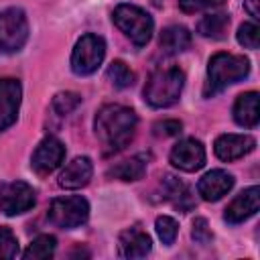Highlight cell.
Returning a JSON list of instances; mask_svg holds the SVG:
<instances>
[{
  "label": "cell",
  "mask_w": 260,
  "mask_h": 260,
  "mask_svg": "<svg viewBox=\"0 0 260 260\" xmlns=\"http://www.w3.org/2000/svg\"><path fill=\"white\" fill-rule=\"evenodd\" d=\"M228 26H230L228 14H205L197 24V32L207 39H223Z\"/></svg>",
  "instance_id": "20"
},
{
  "label": "cell",
  "mask_w": 260,
  "mask_h": 260,
  "mask_svg": "<svg viewBox=\"0 0 260 260\" xmlns=\"http://www.w3.org/2000/svg\"><path fill=\"white\" fill-rule=\"evenodd\" d=\"M191 234H193V240L197 244H209L211 238H213V234H211V230L207 225V219H203V217H197L193 221V232Z\"/></svg>",
  "instance_id": "29"
},
{
  "label": "cell",
  "mask_w": 260,
  "mask_h": 260,
  "mask_svg": "<svg viewBox=\"0 0 260 260\" xmlns=\"http://www.w3.org/2000/svg\"><path fill=\"white\" fill-rule=\"evenodd\" d=\"M152 248L150 236L146 232H142L140 228H128L120 234L118 238V256L120 258H144Z\"/></svg>",
  "instance_id": "14"
},
{
  "label": "cell",
  "mask_w": 260,
  "mask_h": 260,
  "mask_svg": "<svg viewBox=\"0 0 260 260\" xmlns=\"http://www.w3.org/2000/svg\"><path fill=\"white\" fill-rule=\"evenodd\" d=\"M20 100H22L20 81L12 77L0 79V132L10 128L16 122Z\"/></svg>",
  "instance_id": "10"
},
{
  "label": "cell",
  "mask_w": 260,
  "mask_h": 260,
  "mask_svg": "<svg viewBox=\"0 0 260 260\" xmlns=\"http://www.w3.org/2000/svg\"><path fill=\"white\" fill-rule=\"evenodd\" d=\"M256 148V140L248 134H221L217 136L213 150L219 160H238Z\"/></svg>",
  "instance_id": "12"
},
{
  "label": "cell",
  "mask_w": 260,
  "mask_h": 260,
  "mask_svg": "<svg viewBox=\"0 0 260 260\" xmlns=\"http://www.w3.org/2000/svg\"><path fill=\"white\" fill-rule=\"evenodd\" d=\"M112 20L136 47H144L150 41L152 30H154V22L150 14L134 4L116 6L112 12Z\"/></svg>",
  "instance_id": "4"
},
{
  "label": "cell",
  "mask_w": 260,
  "mask_h": 260,
  "mask_svg": "<svg viewBox=\"0 0 260 260\" xmlns=\"http://www.w3.org/2000/svg\"><path fill=\"white\" fill-rule=\"evenodd\" d=\"M28 39V20L24 10L6 8L0 12V51L18 53Z\"/></svg>",
  "instance_id": "7"
},
{
  "label": "cell",
  "mask_w": 260,
  "mask_h": 260,
  "mask_svg": "<svg viewBox=\"0 0 260 260\" xmlns=\"http://www.w3.org/2000/svg\"><path fill=\"white\" fill-rule=\"evenodd\" d=\"M106 57V41L100 35H83L71 53V69L77 75H91Z\"/></svg>",
  "instance_id": "6"
},
{
  "label": "cell",
  "mask_w": 260,
  "mask_h": 260,
  "mask_svg": "<svg viewBox=\"0 0 260 260\" xmlns=\"http://www.w3.org/2000/svg\"><path fill=\"white\" fill-rule=\"evenodd\" d=\"M165 193H167V199H171L179 209H189L193 205L191 197H189V189L175 177L167 175L165 177Z\"/></svg>",
  "instance_id": "22"
},
{
  "label": "cell",
  "mask_w": 260,
  "mask_h": 260,
  "mask_svg": "<svg viewBox=\"0 0 260 260\" xmlns=\"http://www.w3.org/2000/svg\"><path fill=\"white\" fill-rule=\"evenodd\" d=\"M258 205H260V189L252 185L234 197V201L225 207L223 217L228 223H242L258 211Z\"/></svg>",
  "instance_id": "13"
},
{
  "label": "cell",
  "mask_w": 260,
  "mask_h": 260,
  "mask_svg": "<svg viewBox=\"0 0 260 260\" xmlns=\"http://www.w3.org/2000/svg\"><path fill=\"white\" fill-rule=\"evenodd\" d=\"M106 77L114 83V87H130L134 83V73L130 71V67L124 63V61H112L108 71H106Z\"/></svg>",
  "instance_id": "23"
},
{
  "label": "cell",
  "mask_w": 260,
  "mask_h": 260,
  "mask_svg": "<svg viewBox=\"0 0 260 260\" xmlns=\"http://www.w3.org/2000/svg\"><path fill=\"white\" fill-rule=\"evenodd\" d=\"M225 0H179V6L183 12H199V10H207V8H215L221 6Z\"/></svg>",
  "instance_id": "28"
},
{
  "label": "cell",
  "mask_w": 260,
  "mask_h": 260,
  "mask_svg": "<svg viewBox=\"0 0 260 260\" xmlns=\"http://www.w3.org/2000/svg\"><path fill=\"white\" fill-rule=\"evenodd\" d=\"M81 104V98L79 93L75 91H61L53 98V110L59 114V116H67L71 114L73 110H77V106Z\"/></svg>",
  "instance_id": "24"
},
{
  "label": "cell",
  "mask_w": 260,
  "mask_h": 260,
  "mask_svg": "<svg viewBox=\"0 0 260 260\" xmlns=\"http://www.w3.org/2000/svg\"><path fill=\"white\" fill-rule=\"evenodd\" d=\"M18 254V240L8 228H0V258H14Z\"/></svg>",
  "instance_id": "27"
},
{
  "label": "cell",
  "mask_w": 260,
  "mask_h": 260,
  "mask_svg": "<svg viewBox=\"0 0 260 260\" xmlns=\"http://www.w3.org/2000/svg\"><path fill=\"white\" fill-rule=\"evenodd\" d=\"M260 0H244V8L252 18H260V10H258Z\"/></svg>",
  "instance_id": "31"
},
{
  "label": "cell",
  "mask_w": 260,
  "mask_h": 260,
  "mask_svg": "<svg viewBox=\"0 0 260 260\" xmlns=\"http://www.w3.org/2000/svg\"><path fill=\"white\" fill-rule=\"evenodd\" d=\"M171 162H173V167H177L185 173L199 171L205 165V148L195 138L179 140L171 150Z\"/></svg>",
  "instance_id": "11"
},
{
  "label": "cell",
  "mask_w": 260,
  "mask_h": 260,
  "mask_svg": "<svg viewBox=\"0 0 260 260\" xmlns=\"http://www.w3.org/2000/svg\"><path fill=\"white\" fill-rule=\"evenodd\" d=\"M138 118L134 110L122 106V104H108L100 108L95 114V136L102 142L106 152H118L124 146H128L134 138Z\"/></svg>",
  "instance_id": "1"
},
{
  "label": "cell",
  "mask_w": 260,
  "mask_h": 260,
  "mask_svg": "<svg viewBox=\"0 0 260 260\" xmlns=\"http://www.w3.org/2000/svg\"><path fill=\"white\" fill-rule=\"evenodd\" d=\"M158 45H160L162 53H167V55H177V53L189 49V45H191V32H189L185 26H179V24L167 26V28L160 32Z\"/></svg>",
  "instance_id": "18"
},
{
  "label": "cell",
  "mask_w": 260,
  "mask_h": 260,
  "mask_svg": "<svg viewBox=\"0 0 260 260\" xmlns=\"http://www.w3.org/2000/svg\"><path fill=\"white\" fill-rule=\"evenodd\" d=\"M89 217V203L81 195L57 197L49 207V221L61 230H73L87 221Z\"/></svg>",
  "instance_id": "5"
},
{
  "label": "cell",
  "mask_w": 260,
  "mask_h": 260,
  "mask_svg": "<svg viewBox=\"0 0 260 260\" xmlns=\"http://www.w3.org/2000/svg\"><path fill=\"white\" fill-rule=\"evenodd\" d=\"M234 120L236 124L244 128H254L260 122V112H258V93L256 91H246L238 95L234 104Z\"/></svg>",
  "instance_id": "17"
},
{
  "label": "cell",
  "mask_w": 260,
  "mask_h": 260,
  "mask_svg": "<svg viewBox=\"0 0 260 260\" xmlns=\"http://www.w3.org/2000/svg\"><path fill=\"white\" fill-rule=\"evenodd\" d=\"M181 128H183V124L179 120H162V122L154 124V134L156 136H175L181 132Z\"/></svg>",
  "instance_id": "30"
},
{
  "label": "cell",
  "mask_w": 260,
  "mask_h": 260,
  "mask_svg": "<svg viewBox=\"0 0 260 260\" xmlns=\"http://www.w3.org/2000/svg\"><path fill=\"white\" fill-rule=\"evenodd\" d=\"M55 248H57V240L49 234H41L28 244V248L24 250L22 256L26 260H45L55 254Z\"/></svg>",
  "instance_id": "21"
},
{
  "label": "cell",
  "mask_w": 260,
  "mask_h": 260,
  "mask_svg": "<svg viewBox=\"0 0 260 260\" xmlns=\"http://www.w3.org/2000/svg\"><path fill=\"white\" fill-rule=\"evenodd\" d=\"M258 39H260V28L256 22H244L238 28V43L246 49H258Z\"/></svg>",
  "instance_id": "26"
},
{
  "label": "cell",
  "mask_w": 260,
  "mask_h": 260,
  "mask_svg": "<svg viewBox=\"0 0 260 260\" xmlns=\"http://www.w3.org/2000/svg\"><path fill=\"white\" fill-rule=\"evenodd\" d=\"M154 228H156V234H158L160 242L167 244V246H171V244L175 242L177 234H179V223H177L173 217H169V215H160V217H156Z\"/></svg>",
  "instance_id": "25"
},
{
  "label": "cell",
  "mask_w": 260,
  "mask_h": 260,
  "mask_svg": "<svg viewBox=\"0 0 260 260\" xmlns=\"http://www.w3.org/2000/svg\"><path fill=\"white\" fill-rule=\"evenodd\" d=\"M63 158H65L63 142L57 140L55 136H47L37 144V148L30 156V167L37 175L45 177V175H51L55 169H59Z\"/></svg>",
  "instance_id": "9"
},
{
  "label": "cell",
  "mask_w": 260,
  "mask_h": 260,
  "mask_svg": "<svg viewBox=\"0 0 260 260\" xmlns=\"http://www.w3.org/2000/svg\"><path fill=\"white\" fill-rule=\"evenodd\" d=\"M144 173H146V156L136 154V156L112 167L108 171V177H114V179H120V181H138Z\"/></svg>",
  "instance_id": "19"
},
{
  "label": "cell",
  "mask_w": 260,
  "mask_h": 260,
  "mask_svg": "<svg viewBox=\"0 0 260 260\" xmlns=\"http://www.w3.org/2000/svg\"><path fill=\"white\" fill-rule=\"evenodd\" d=\"M93 175V165L87 156H77L71 162H67V167L61 171L59 175V185L63 189H81L89 183Z\"/></svg>",
  "instance_id": "16"
},
{
  "label": "cell",
  "mask_w": 260,
  "mask_h": 260,
  "mask_svg": "<svg viewBox=\"0 0 260 260\" xmlns=\"http://www.w3.org/2000/svg\"><path fill=\"white\" fill-rule=\"evenodd\" d=\"M185 85V73L179 67H160L150 73L144 85V100L152 108H169L179 102Z\"/></svg>",
  "instance_id": "3"
},
{
  "label": "cell",
  "mask_w": 260,
  "mask_h": 260,
  "mask_svg": "<svg viewBox=\"0 0 260 260\" xmlns=\"http://www.w3.org/2000/svg\"><path fill=\"white\" fill-rule=\"evenodd\" d=\"M234 187V177L228 171L221 169H213L209 173H205L199 183H197V193L205 199V201H217L223 195H228V191Z\"/></svg>",
  "instance_id": "15"
},
{
  "label": "cell",
  "mask_w": 260,
  "mask_h": 260,
  "mask_svg": "<svg viewBox=\"0 0 260 260\" xmlns=\"http://www.w3.org/2000/svg\"><path fill=\"white\" fill-rule=\"evenodd\" d=\"M35 189L24 181H10L0 187V211L4 215H20L35 207Z\"/></svg>",
  "instance_id": "8"
},
{
  "label": "cell",
  "mask_w": 260,
  "mask_h": 260,
  "mask_svg": "<svg viewBox=\"0 0 260 260\" xmlns=\"http://www.w3.org/2000/svg\"><path fill=\"white\" fill-rule=\"evenodd\" d=\"M250 73V61L244 55L215 53L207 65L205 95H215L232 83L242 81Z\"/></svg>",
  "instance_id": "2"
}]
</instances>
